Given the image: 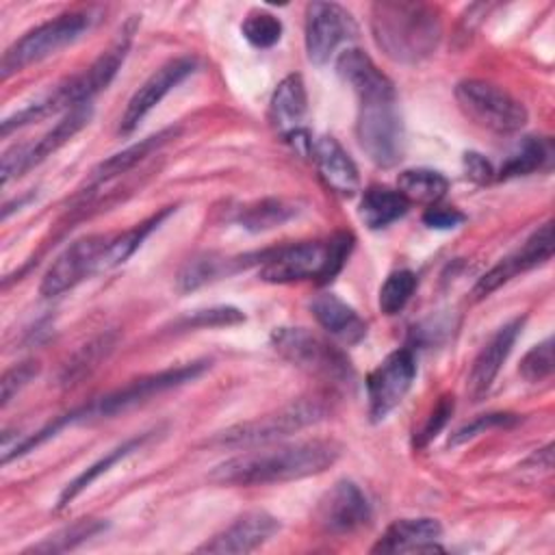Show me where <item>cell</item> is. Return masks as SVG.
Returning a JSON list of instances; mask_svg holds the SVG:
<instances>
[{
  "mask_svg": "<svg viewBox=\"0 0 555 555\" xmlns=\"http://www.w3.org/2000/svg\"><path fill=\"white\" fill-rule=\"evenodd\" d=\"M336 74L358 95L356 137L360 147L377 167L397 165L403 156L405 132L392 80L358 48L338 54Z\"/></svg>",
  "mask_w": 555,
  "mask_h": 555,
  "instance_id": "obj_1",
  "label": "cell"
},
{
  "mask_svg": "<svg viewBox=\"0 0 555 555\" xmlns=\"http://www.w3.org/2000/svg\"><path fill=\"white\" fill-rule=\"evenodd\" d=\"M343 447L334 440H304L267 451H247L217 464L208 479L219 486H264L304 479L327 470Z\"/></svg>",
  "mask_w": 555,
  "mask_h": 555,
  "instance_id": "obj_2",
  "label": "cell"
},
{
  "mask_svg": "<svg viewBox=\"0 0 555 555\" xmlns=\"http://www.w3.org/2000/svg\"><path fill=\"white\" fill-rule=\"evenodd\" d=\"M371 33L390 61L414 65L436 52L442 20L431 4L384 0L371 7Z\"/></svg>",
  "mask_w": 555,
  "mask_h": 555,
  "instance_id": "obj_3",
  "label": "cell"
},
{
  "mask_svg": "<svg viewBox=\"0 0 555 555\" xmlns=\"http://www.w3.org/2000/svg\"><path fill=\"white\" fill-rule=\"evenodd\" d=\"M351 232H336L325 241H304L258 254V278L271 284L317 280L332 282L353 249Z\"/></svg>",
  "mask_w": 555,
  "mask_h": 555,
  "instance_id": "obj_4",
  "label": "cell"
},
{
  "mask_svg": "<svg viewBox=\"0 0 555 555\" xmlns=\"http://www.w3.org/2000/svg\"><path fill=\"white\" fill-rule=\"evenodd\" d=\"M271 345L284 360L325 382L336 386L353 382V366L345 351L308 327H275Z\"/></svg>",
  "mask_w": 555,
  "mask_h": 555,
  "instance_id": "obj_5",
  "label": "cell"
},
{
  "mask_svg": "<svg viewBox=\"0 0 555 555\" xmlns=\"http://www.w3.org/2000/svg\"><path fill=\"white\" fill-rule=\"evenodd\" d=\"M93 22L95 17L89 11H74L35 26L7 48L0 61V78L7 80L9 76L26 69L28 65L39 63L50 54L67 48L69 43L80 39L93 26Z\"/></svg>",
  "mask_w": 555,
  "mask_h": 555,
  "instance_id": "obj_6",
  "label": "cell"
},
{
  "mask_svg": "<svg viewBox=\"0 0 555 555\" xmlns=\"http://www.w3.org/2000/svg\"><path fill=\"white\" fill-rule=\"evenodd\" d=\"M208 369L206 360L199 362H189L182 366H173V369H165L139 379H132L130 384H126L124 388H117L100 399H93L89 405L74 410L69 416V423L76 421H91V418H108L115 416L119 412H126L143 401H147L150 397L165 392L169 388L182 386L186 382H193L195 377H199L204 371Z\"/></svg>",
  "mask_w": 555,
  "mask_h": 555,
  "instance_id": "obj_7",
  "label": "cell"
},
{
  "mask_svg": "<svg viewBox=\"0 0 555 555\" xmlns=\"http://www.w3.org/2000/svg\"><path fill=\"white\" fill-rule=\"evenodd\" d=\"M455 102L460 111L477 126L507 134L527 124V108L503 87L488 80H462L455 87Z\"/></svg>",
  "mask_w": 555,
  "mask_h": 555,
  "instance_id": "obj_8",
  "label": "cell"
},
{
  "mask_svg": "<svg viewBox=\"0 0 555 555\" xmlns=\"http://www.w3.org/2000/svg\"><path fill=\"white\" fill-rule=\"evenodd\" d=\"M325 416V405L317 399H301L284 405L271 414L258 416L254 421L238 423L215 436V442L223 447H251L278 440L293 431H299Z\"/></svg>",
  "mask_w": 555,
  "mask_h": 555,
  "instance_id": "obj_9",
  "label": "cell"
},
{
  "mask_svg": "<svg viewBox=\"0 0 555 555\" xmlns=\"http://www.w3.org/2000/svg\"><path fill=\"white\" fill-rule=\"evenodd\" d=\"M416 377V358L410 347L388 353L366 377L369 416L373 423L384 421L408 395Z\"/></svg>",
  "mask_w": 555,
  "mask_h": 555,
  "instance_id": "obj_10",
  "label": "cell"
},
{
  "mask_svg": "<svg viewBox=\"0 0 555 555\" xmlns=\"http://www.w3.org/2000/svg\"><path fill=\"white\" fill-rule=\"evenodd\" d=\"M108 238L111 234H89L67 245L46 271L39 286L41 295L56 297L80 284L91 273L102 271Z\"/></svg>",
  "mask_w": 555,
  "mask_h": 555,
  "instance_id": "obj_11",
  "label": "cell"
},
{
  "mask_svg": "<svg viewBox=\"0 0 555 555\" xmlns=\"http://www.w3.org/2000/svg\"><path fill=\"white\" fill-rule=\"evenodd\" d=\"M358 33L351 13L336 2H310L306 7V52L310 63L325 65L336 48Z\"/></svg>",
  "mask_w": 555,
  "mask_h": 555,
  "instance_id": "obj_12",
  "label": "cell"
},
{
  "mask_svg": "<svg viewBox=\"0 0 555 555\" xmlns=\"http://www.w3.org/2000/svg\"><path fill=\"white\" fill-rule=\"evenodd\" d=\"M89 119H91V104L74 106L37 143L13 145L11 150H7L2 154V184H7L11 178L26 173L30 167L39 165L61 145H65L78 130H82L89 124Z\"/></svg>",
  "mask_w": 555,
  "mask_h": 555,
  "instance_id": "obj_13",
  "label": "cell"
},
{
  "mask_svg": "<svg viewBox=\"0 0 555 555\" xmlns=\"http://www.w3.org/2000/svg\"><path fill=\"white\" fill-rule=\"evenodd\" d=\"M314 520L330 535H347L369 525L371 505L353 481L340 479L321 496Z\"/></svg>",
  "mask_w": 555,
  "mask_h": 555,
  "instance_id": "obj_14",
  "label": "cell"
},
{
  "mask_svg": "<svg viewBox=\"0 0 555 555\" xmlns=\"http://www.w3.org/2000/svg\"><path fill=\"white\" fill-rule=\"evenodd\" d=\"M551 256H553V223L546 221L514 254L505 256L486 275L479 278V282L473 288L475 299L488 297L490 293H494L496 288L507 284L518 273L546 262Z\"/></svg>",
  "mask_w": 555,
  "mask_h": 555,
  "instance_id": "obj_15",
  "label": "cell"
},
{
  "mask_svg": "<svg viewBox=\"0 0 555 555\" xmlns=\"http://www.w3.org/2000/svg\"><path fill=\"white\" fill-rule=\"evenodd\" d=\"M193 69L195 61L191 56H178L160 65L128 100V106L119 119V132L130 134L173 87L193 74Z\"/></svg>",
  "mask_w": 555,
  "mask_h": 555,
  "instance_id": "obj_16",
  "label": "cell"
},
{
  "mask_svg": "<svg viewBox=\"0 0 555 555\" xmlns=\"http://www.w3.org/2000/svg\"><path fill=\"white\" fill-rule=\"evenodd\" d=\"M522 323H525V317H516V319L507 321L505 325H501L475 356L473 366L466 377V392L473 401H481L488 395L494 377L501 371V364L509 356V351L522 330Z\"/></svg>",
  "mask_w": 555,
  "mask_h": 555,
  "instance_id": "obj_17",
  "label": "cell"
},
{
  "mask_svg": "<svg viewBox=\"0 0 555 555\" xmlns=\"http://www.w3.org/2000/svg\"><path fill=\"white\" fill-rule=\"evenodd\" d=\"M280 529L275 516L256 509L238 516L223 531L212 535L206 544L199 546L204 553H251L264 542H269Z\"/></svg>",
  "mask_w": 555,
  "mask_h": 555,
  "instance_id": "obj_18",
  "label": "cell"
},
{
  "mask_svg": "<svg viewBox=\"0 0 555 555\" xmlns=\"http://www.w3.org/2000/svg\"><path fill=\"white\" fill-rule=\"evenodd\" d=\"M310 156L317 165L321 180L325 182V186L330 191H334L336 195H343V197H351L358 193V189H360L358 167L334 137L321 134V137L312 139Z\"/></svg>",
  "mask_w": 555,
  "mask_h": 555,
  "instance_id": "obj_19",
  "label": "cell"
},
{
  "mask_svg": "<svg viewBox=\"0 0 555 555\" xmlns=\"http://www.w3.org/2000/svg\"><path fill=\"white\" fill-rule=\"evenodd\" d=\"M442 527L434 518H401L395 520L377 544L373 553H434L442 551L438 538Z\"/></svg>",
  "mask_w": 555,
  "mask_h": 555,
  "instance_id": "obj_20",
  "label": "cell"
},
{
  "mask_svg": "<svg viewBox=\"0 0 555 555\" xmlns=\"http://www.w3.org/2000/svg\"><path fill=\"white\" fill-rule=\"evenodd\" d=\"M310 312L330 336L347 345H356L366 336V323L362 317L334 293L317 295L310 301Z\"/></svg>",
  "mask_w": 555,
  "mask_h": 555,
  "instance_id": "obj_21",
  "label": "cell"
},
{
  "mask_svg": "<svg viewBox=\"0 0 555 555\" xmlns=\"http://www.w3.org/2000/svg\"><path fill=\"white\" fill-rule=\"evenodd\" d=\"M308 111L306 85L299 74H291L282 78L269 102V117L275 130L286 139L297 130H304L301 121Z\"/></svg>",
  "mask_w": 555,
  "mask_h": 555,
  "instance_id": "obj_22",
  "label": "cell"
},
{
  "mask_svg": "<svg viewBox=\"0 0 555 555\" xmlns=\"http://www.w3.org/2000/svg\"><path fill=\"white\" fill-rule=\"evenodd\" d=\"M410 208V202L399 189L388 186H369L360 199V219L366 228L379 230L401 219Z\"/></svg>",
  "mask_w": 555,
  "mask_h": 555,
  "instance_id": "obj_23",
  "label": "cell"
},
{
  "mask_svg": "<svg viewBox=\"0 0 555 555\" xmlns=\"http://www.w3.org/2000/svg\"><path fill=\"white\" fill-rule=\"evenodd\" d=\"M176 128H165L156 134H150L145 139H141L139 143L113 154L111 158L102 160L95 169H93V176H91V182L98 184V182H106L111 178H117L126 171H130L134 165H139L143 158H147L152 152H156L158 147H163L169 139L176 137Z\"/></svg>",
  "mask_w": 555,
  "mask_h": 555,
  "instance_id": "obj_24",
  "label": "cell"
},
{
  "mask_svg": "<svg viewBox=\"0 0 555 555\" xmlns=\"http://www.w3.org/2000/svg\"><path fill=\"white\" fill-rule=\"evenodd\" d=\"M150 436H152V434H139V436H134V438H128L126 442H121L119 447H115L113 451H108L104 457H100L98 462H93L91 466H87L78 477H74V479L63 488L56 507L61 509V507L69 505V501H74V499H76L85 488H89L100 475L108 473L117 462H121V460L128 457L130 453L139 451V449L150 440Z\"/></svg>",
  "mask_w": 555,
  "mask_h": 555,
  "instance_id": "obj_25",
  "label": "cell"
},
{
  "mask_svg": "<svg viewBox=\"0 0 555 555\" xmlns=\"http://www.w3.org/2000/svg\"><path fill=\"white\" fill-rule=\"evenodd\" d=\"M173 210H176L173 206H167L160 212L152 215L150 219H145V221H141V223H137V225H132V228H128V230H124L119 234H111L106 251H104L102 271L104 269H113V267L126 262L139 249V245L150 236V232L154 228H158V223L165 221Z\"/></svg>",
  "mask_w": 555,
  "mask_h": 555,
  "instance_id": "obj_26",
  "label": "cell"
},
{
  "mask_svg": "<svg viewBox=\"0 0 555 555\" xmlns=\"http://www.w3.org/2000/svg\"><path fill=\"white\" fill-rule=\"evenodd\" d=\"M397 189L410 204H438L449 189V180L436 169H405L397 178Z\"/></svg>",
  "mask_w": 555,
  "mask_h": 555,
  "instance_id": "obj_27",
  "label": "cell"
},
{
  "mask_svg": "<svg viewBox=\"0 0 555 555\" xmlns=\"http://www.w3.org/2000/svg\"><path fill=\"white\" fill-rule=\"evenodd\" d=\"M548 158H551V143L546 139L525 137L516 145V150L509 152V156L505 158V163L501 165V169L494 178L509 180V178L533 173V171L542 169L548 163Z\"/></svg>",
  "mask_w": 555,
  "mask_h": 555,
  "instance_id": "obj_28",
  "label": "cell"
},
{
  "mask_svg": "<svg viewBox=\"0 0 555 555\" xmlns=\"http://www.w3.org/2000/svg\"><path fill=\"white\" fill-rule=\"evenodd\" d=\"M295 215H297L295 204H291L286 199H278V197H267V199L247 204L238 212L236 221L241 223V228H245L249 232H262V230H271V228L286 223Z\"/></svg>",
  "mask_w": 555,
  "mask_h": 555,
  "instance_id": "obj_29",
  "label": "cell"
},
{
  "mask_svg": "<svg viewBox=\"0 0 555 555\" xmlns=\"http://www.w3.org/2000/svg\"><path fill=\"white\" fill-rule=\"evenodd\" d=\"M106 529V522L104 520H98V518H80L63 529H59L56 533L48 535L43 542L35 544L28 548V553H63V551H69L82 542H87L89 538L98 535L100 531Z\"/></svg>",
  "mask_w": 555,
  "mask_h": 555,
  "instance_id": "obj_30",
  "label": "cell"
},
{
  "mask_svg": "<svg viewBox=\"0 0 555 555\" xmlns=\"http://www.w3.org/2000/svg\"><path fill=\"white\" fill-rule=\"evenodd\" d=\"M234 258H217L212 254L208 256H197L189 262H184V267L178 271L176 278V286L180 293H189L195 291L212 280H217L221 273H228L230 264H234Z\"/></svg>",
  "mask_w": 555,
  "mask_h": 555,
  "instance_id": "obj_31",
  "label": "cell"
},
{
  "mask_svg": "<svg viewBox=\"0 0 555 555\" xmlns=\"http://www.w3.org/2000/svg\"><path fill=\"white\" fill-rule=\"evenodd\" d=\"M414 291H416V275L412 271L408 269L392 271L379 288V297H377L379 310L388 317L397 314L410 301Z\"/></svg>",
  "mask_w": 555,
  "mask_h": 555,
  "instance_id": "obj_32",
  "label": "cell"
},
{
  "mask_svg": "<svg viewBox=\"0 0 555 555\" xmlns=\"http://www.w3.org/2000/svg\"><path fill=\"white\" fill-rule=\"evenodd\" d=\"M241 33L254 48H273L282 39V22L273 13L256 9L243 20Z\"/></svg>",
  "mask_w": 555,
  "mask_h": 555,
  "instance_id": "obj_33",
  "label": "cell"
},
{
  "mask_svg": "<svg viewBox=\"0 0 555 555\" xmlns=\"http://www.w3.org/2000/svg\"><path fill=\"white\" fill-rule=\"evenodd\" d=\"M245 314L238 308L232 306H217L206 310H195L191 314H184L176 321V327L180 330H193V327H223V325H236L243 323Z\"/></svg>",
  "mask_w": 555,
  "mask_h": 555,
  "instance_id": "obj_34",
  "label": "cell"
},
{
  "mask_svg": "<svg viewBox=\"0 0 555 555\" xmlns=\"http://www.w3.org/2000/svg\"><path fill=\"white\" fill-rule=\"evenodd\" d=\"M520 375L527 382H542L553 373V338H544L542 343L533 345L520 360L518 366Z\"/></svg>",
  "mask_w": 555,
  "mask_h": 555,
  "instance_id": "obj_35",
  "label": "cell"
},
{
  "mask_svg": "<svg viewBox=\"0 0 555 555\" xmlns=\"http://www.w3.org/2000/svg\"><path fill=\"white\" fill-rule=\"evenodd\" d=\"M518 423V416L516 414H509V412H490V414H479L475 416L470 423L462 425L457 431H453V436L449 438V444H460V442H466L483 431H490L494 427H509Z\"/></svg>",
  "mask_w": 555,
  "mask_h": 555,
  "instance_id": "obj_36",
  "label": "cell"
},
{
  "mask_svg": "<svg viewBox=\"0 0 555 555\" xmlns=\"http://www.w3.org/2000/svg\"><path fill=\"white\" fill-rule=\"evenodd\" d=\"M453 397L451 395H442L440 399H438V403L434 405V410H431V414L427 416V421H425V425L421 427V431L416 434V438H414V444L416 447H423V444H427L431 438H436L438 436V431L447 425V421H449V416L453 414Z\"/></svg>",
  "mask_w": 555,
  "mask_h": 555,
  "instance_id": "obj_37",
  "label": "cell"
},
{
  "mask_svg": "<svg viewBox=\"0 0 555 555\" xmlns=\"http://www.w3.org/2000/svg\"><path fill=\"white\" fill-rule=\"evenodd\" d=\"M37 375V362H22L13 369H9L4 375H2V392H0V399H2V408L9 405V401Z\"/></svg>",
  "mask_w": 555,
  "mask_h": 555,
  "instance_id": "obj_38",
  "label": "cell"
},
{
  "mask_svg": "<svg viewBox=\"0 0 555 555\" xmlns=\"http://www.w3.org/2000/svg\"><path fill=\"white\" fill-rule=\"evenodd\" d=\"M464 212L453 208V206H438L431 204L425 212H423V223L436 230H451L457 228L460 223H464Z\"/></svg>",
  "mask_w": 555,
  "mask_h": 555,
  "instance_id": "obj_39",
  "label": "cell"
},
{
  "mask_svg": "<svg viewBox=\"0 0 555 555\" xmlns=\"http://www.w3.org/2000/svg\"><path fill=\"white\" fill-rule=\"evenodd\" d=\"M464 171L477 184H488L494 178L492 165L477 152H466L464 154Z\"/></svg>",
  "mask_w": 555,
  "mask_h": 555,
  "instance_id": "obj_40",
  "label": "cell"
}]
</instances>
